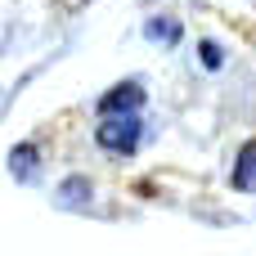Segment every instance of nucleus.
I'll use <instances>...</instances> for the list:
<instances>
[{
	"label": "nucleus",
	"instance_id": "5",
	"mask_svg": "<svg viewBox=\"0 0 256 256\" xmlns=\"http://www.w3.org/2000/svg\"><path fill=\"white\" fill-rule=\"evenodd\" d=\"M9 166H14V176H32L36 171V148L32 144H18L14 158H9Z\"/></svg>",
	"mask_w": 256,
	"mask_h": 256
},
{
	"label": "nucleus",
	"instance_id": "3",
	"mask_svg": "<svg viewBox=\"0 0 256 256\" xmlns=\"http://www.w3.org/2000/svg\"><path fill=\"white\" fill-rule=\"evenodd\" d=\"M234 189L256 194V144H248V148L238 153V166H234Z\"/></svg>",
	"mask_w": 256,
	"mask_h": 256
},
{
	"label": "nucleus",
	"instance_id": "4",
	"mask_svg": "<svg viewBox=\"0 0 256 256\" xmlns=\"http://www.w3.org/2000/svg\"><path fill=\"white\" fill-rule=\"evenodd\" d=\"M148 36L176 45V40H180V22H176V18H153V22H148Z\"/></svg>",
	"mask_w": 256,
	"mask_h": 256
},
{
	"label": "nucleus",
	"instance_id": "2",
	"mask_svg": "<svg viewBox=\"0 0 256 256\" xmlns=\"http://www.w3.org/2000/svg\"><path fill=\"white\" fill-rule=\"evenodd\" d=\"M144 104V86L140 81H122L117 90H108L104 99H99V112L104 117H112V112H135Z\"/></svg>",
	"mask_w": 256,
	"mask_h": 256
},
{
	"label": "nucleus",
	"instance_id": "1",
	"mask_svg": "<svg viewBox=\"0 0 256 256\" xmlns=\"http://www.w3.org/2000/svg\"><path fill=\"white\" fill-rule=\"evenodd\" d=\"M135 144H140V117L135 112H112L99 122V148L104 153L126 158V153H135Z\"/></svg>",
	"mask_w": 256,
	"mask_h": 256
},
{
	"label": "nucleus",
	"instance_id": "6",
	"mask_svg": "<svg viewBox=\"0 0 256 256\" xmlns=\"http://www.w3.org/2000/svg\"><path fill=\"white\" fill-rule=\"evenodd\" d=\"M198 58H202L207 68H220V50H216V45H207V40H202V50H198Z\"/></svg>",
	"mask_w": 256,
	"mask_h": 256
}]
</instances>
